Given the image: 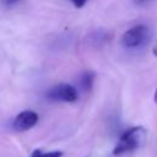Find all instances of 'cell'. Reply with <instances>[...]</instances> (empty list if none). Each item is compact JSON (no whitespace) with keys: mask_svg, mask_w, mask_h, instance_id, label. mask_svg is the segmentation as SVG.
<instances>
[{"mask_svg":"<svg viewBox=\"0 0 157 157\" xmlns=\"http://www.w3.org/2000/svg\"><path fill=\"white\" fill-rule=\"evenodd\" d=\"M153 99H155V102L157 103V88H156V91H155V97H153Z\"/></svg>","mask_w":157,"mask_h":157,"instance_id":"obj_9","label":"cell"},{"mask_svg":"<svg viewBox=\"0 0 157 157\" xmlns=\"http://www.w3.org/2000/svg\"><path fill=\"white\" fill-rule=\"evenodd\" d=\"M71 1H72V4H74L75 7L81 9V7H83V6L86 5V2H87L88 0H71Z\"/></svg>","mask_w":157,"mask_h":157,"instance_id":"obj_7","label":"cell"},{"mask_svg":"<svg viewBox=\"0 0 157 157\" xmlns=\"http://www.w3.org/2000/svg\"><path fill=\"white\" fill-rule=\"evenodd\" d=\"M20 0H5V4L7 5V6H11V5H15L16 2H18Z\"/></svg>","mask_w":157,"mask_h":157,"instance_id":"obj_8","label":"cell"},{"mask_svg":"<svg viewBox=\"0 0 157 157\" xmlns=\"http://www.w3.org/2000/svg\"><path fill=\"white\" fill-rule=\"evenodd\" d=\"M45 97L54 102L72 103L78 99V92L74 86L61 82V83H58V85L53 86L52 88H49L45 93Z\"/></svg>","mask_w":157,"mask_h":157,"instance_id":"obj_3","label":"cell"},{"mask_svg":"<svg viewBox=\"0 0 157 157\" xmlns=\"http://www.w3.org/2000/svg\"><path fill=\"white\" fill-rule=\"evenodd\" d=\"M61 155H63V152H60V151H52V152L43 153L40 150H36V151H33L31 157H61Z\"/></svg>","mask_w":157,"mask_h":157,"instance_id":"obj_6","label":"cell"},{"mask_svg":"<svg viewBox=\"0 0 157 157\" xmlns=\"http://www.w3.org/2000/svg\"><path fill=\"white\" fill-rule=\"evenodd\" d=\"M152 33L150 28L145 25H136L129 28L121 37L123 47L128 49H136L146 45L151 40Z\"/></svg>","mask_w":157,"mask_h":157,"instance_id":"obj_2","label":"cell"},{"mask_svg":"<svg viewBox=\"0 0 157 157\" xmlns=\"http://www.w3.org/2000/svg\"><path fill=\"white\" fill-rule=\"evenodd\" d=\"M146 140V130L142 126H132L124 131L113 150L114 156H121L140 148Z\"/></svg>","mask_w":157,"mask_h":157,"instance_id":"obj_1","label":"cell"},{"mask_svg":"<svg viewBox=\"0 0 157 157\" xmlns=\"http://www.w3.org/2000/svg\"><path fill=\"white\" fill-rule=\"evenodd\" d=\"M38 119H39V117L34 110L26 109V110L20 112L16 115V118L13 119V123H12V128H13V130H16L18 132H23V131L32 129L38 123Z\"/></svg>","mask_w":157,"mask_h":157,"instance_id":"obj_4","label":"cell"},{"mask_svg":"<svg viewBox=\"0 0 157 157\" xmlns=\"http://www.w3.org/2000/svg\"><path fill=\"white\" fill-rule=\"evenodd\" d=\"M153 53H155V55L157 56V47H155V48H153Z\"/></svg>","mask_w":157,"mask_h":157,"instance_id":"obj_10","label":"cell"},{"mask_svg":"<svg viewBox=\"0 0 157 157\" xmlns=\"http://www.w3.org/2000/svg\"><path fill=\"white\" fill-rule=\"evenodd\" d=\"M96 80V74L93 71H85L80 76V86L85 92H91Z\"/></svg>","mask_w":157,"mask_h":157,"instance_id":"obj_5","label":"cell"}]
</instances>
